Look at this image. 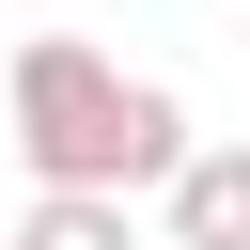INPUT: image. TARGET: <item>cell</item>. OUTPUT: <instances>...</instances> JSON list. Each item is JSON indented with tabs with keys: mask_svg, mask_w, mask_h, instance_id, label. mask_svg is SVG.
Returning <instances> with one entry per match:
<instances>
[{
	"mask_svg": "<svg viewBox=\"0 0 250 250\" xmlns=\"http://www.w3.org/2000/svg\"><path fill=\"white\" fill-rule=\"evenodd\" d=\"M0 141L31 188H172L203 141H188V94L109 62L94 31H31L16 78H0Z\"/></svg>",
	"mask_w": 250,
	"mask_h": 250,
	"instance_id": "cell-1",
	"label": "cell"
},
{
	"mask_svg": "<svg viewBox=\"0 0 250 250\" xmlns=\"http://www.w3.org/2000/svg\"><path fill=\"white\" fill-rule=\"evenodd\" d=\"M156 234H172V250H250V141H203V156L156 188Z\"/></svg>",
	"mask_w": 250,
	"mask_h": 250,
	"instance_id": "cell-2",
	"label": "cell"
},
{
	"mask_svg": "<svg viewBox=\"0 0 250 250\" xmlns=\"http://www.w3.org/2000/svg\"><path fill=\"white\" fill-rule=\"evenodd\" d=\"M0 250H141V219H125V188H31Z\"/></svg>",
	"mask_w": 250,
	"mask_h": 250,
	"instance_id": "cell-3",
	"label": "cell"
}]
</instances>
